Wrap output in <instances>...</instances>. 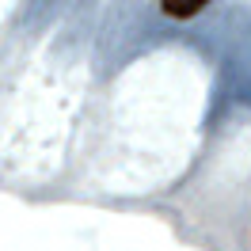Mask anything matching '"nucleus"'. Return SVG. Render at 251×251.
<instances>
[{"mask_svg":"<svg viewBox=\"0 0 251 251\" xmlns=\"http://www.w3.org/2000/svg\"><path fill=\"white\" fill-rule=\"evenodd\" d=\"M164 4V12L168 16H175V19H190V16H198L209 0H160Z\"/></svg>","mask_w":251,"mask_h":251,"instance_id":"1","label":"nucleus"}]
</instances>
